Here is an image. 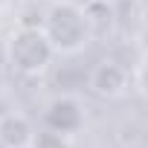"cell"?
Instances as JSON below:
<instances>
[{"instance_id":"1","label":"cell","mask_w":148,"mask_h":148,"mask_svg":"<svg viewBox=\"0 0 148 148\" xmlns=\"http://www.w3.org/2000/svg\"><path fill=\"white\" fill-rule=\"evenodd\" d=\"M44 32L52 41L58 55H76L93 41L82 3H73V0H58L47 9Z\"/></svg>"},{"instance_id":"2","label":"cell","mask_w":148,"mask_h":148,"mask_svg":"<svg viewBox=\"0 0 148 148\" xmlns=\"http://www.w3.org/2000/svg\"><path fill=\"white\" fill-rule=\"evenodd\" d=\"M55 47L47 38L44 26H21L6 41V64L18 76H41L55 58Z\"/></svg>"},{"instance_id":"3","label":"cell","mask_w":148,"mask_h":148,"mask_svg":"<svg viewBox=\"0 0 148 148\" xmlns=\"http://www.w3.org/2000/svg\"><path fill=\"white\" fill-rule=\"evenodd\" d=\"M128 82H131L128 70H125L116 58H102V61L90 70V79H87L90 90H93L99 99H119V96L128 90Z\"/></svg>"},{"instance_id":"4","label":"cell","mask_w":148,"mask_h":148,"mask_svg":"<svg viewBox=\"0 0 148 148\" xmlns=\"http://www.w3.org/2000/svg\"><path fill=\"white\" fill-rule=\"evenodd\" d=\"M44 122H47V128H55V131L73 136L84 128V108L76 96H55L47 105Z\"/></svg>"},{"instance_id":"5","label":"cell","mask_w":148,"mask_h":148,"mask_svg":"<svg viewBox=\"0 0 148 148\" xmlns=\"http://www.w3.org/2000/svg\"><path fill=\"white\" fill-rule=\"evenodd\" d=\"M35 136V128L26 113L6 110V116L0 119V148H29Z\"/></svg>"},{"instance_id":"6","label":"cell","mask_w":148,"mask_h":148,"mask_svg":"<svg viewBox=\"0 0 148 148\" xmlns=\"http://www.w3.org/2000/svg\"><path fill=\"white\" fill-rule=\"evenodd\" d=\"M82 9H84V18H87V26H90L93 38H108L116 29L113 3H108V0H87V3H82Z\"/></svg>"},{"instance_id":"7","label":"cell","mask_w":148,"mask_h":148,"mask_svg":"<svg viewBox=\"0 0 148 148\" xmlns=\"http://www.w3.org/2000/svg\"><path fill=\"white\" fill-rule=\"evenodd\" d=\"M29 148H73V142L67 134H61L55 128H41V131H35Z\"/></svg>"},{"instance_id":"8","label":"cell","mask_w":148,"mask_h":148,"mask_svg":"<svg viewBox=\"0 0 148 148\" xmlns=\"http://www.w3.org/2000/svg\"><path fill=\"white\" fill-rule=\"evenodd\" d=\"M134 84H136V90L148 99V52L139 58V64H136V70H134Z\"/></svg>"},{"instance_id":"9","label":"cell","mask_w":148,"mask_h":148,"mask_svg":"<svg viewBox=\"0 0 148 148\" xmlns=\"http://www.w3.org/2000/svg\"><path fill=\"white\" fill-rule=\"evenodd\" d=\"M3 116H6V110H3V105H0V119H3Z\"/></svg>"}]
</instances>
